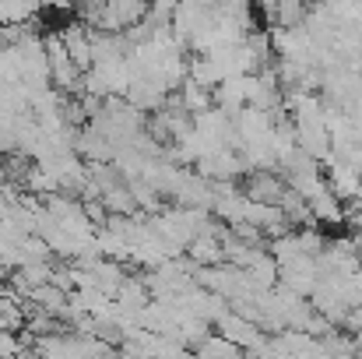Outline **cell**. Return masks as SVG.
Returning <instances> with one entry per match:
<instances>
[{
    "label": "cell",
    "instance_id": "cell-1",
    "mask_svg": "<svg viewBox=\"0 0 362 359\" xmlns=\"http://www.w3.org/2000/svg\"><path fill=\"white\" fill-rule=\"evenodd\" d=\"M194 359H243V349L222 335H204L194 349Z\"/></svg>",
    "mask_w": 362,
    "mask_h": 359
},
{
    "label": "cell",
    "instance_id": "cell-2",
    "mask_svg": "<svg viewBox=\"0 0 362 359\" xmlns=\"http://www.w3.org/2000/svg\"><path fill=\"white\" fill-rule=\"evenodd\" d=\"M28 346H32V338L18 342V335H11V331H0V359H21Z\"/></svg>",
    "mask_w": 362,
    "mask_h": 359
}]
</instances>
